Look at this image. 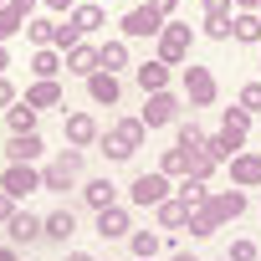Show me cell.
<instances>
[{"instance_id": "45", "label": "cell", "mask_w": 261, "mask_h": 261, "mask_svg": "<svg viewBox=\"0 0 261 261\" xmlns=\"http://www.w3.org/2000/svg\"><path fill=\"white\" fill-rule=\"evenodd\" d=\"M236 6H241V11H251V16H256V11H261V0H236Z\"/></svg>"}, {"instance_id": "18", "label": "cell", "mask_w": 261, "mask_h": 261, "mask_svg": "<svg viewBox=\"0 0 261 261\" xmlns=\"http://www.w3.org/2000/svg\"><path fill=\"white\" fill-rule=\"evenodd\" d=\"M67 72H72V77H92V72H102V67H97V46H87V41L72 46V51H67Z\"/></svg>"}, {"instance_id": "41", "label": "cell", "mask_w": 261, "mask_h": 261, "mask_svg": "<svg viewBox=\"0 0 261 261\" xmlns=\"http://www.w3.org/2000/svg\"><path fill=\"white\" fill-rule=\"evenodd\" d=\"M11 215H16V200H11L6 190H0V220H6V225H11Z\"/></svg>"}, {"instance_id": "29", "label": "cell", "mask_w": 261, "mask_h": 261, "mask_svg": "<svg viewBox=\"0 0 261 261\" xmlns=\"http://www.w3.org/2000/svg\"><path fill=\"white\" fill-rule=\"evenodd\" d=\"M97 67H102V72H118V67H128V46H123V41H108V46H97Z\"/></svg>"}, {"instance_id": "33", "label": "cell", "mask_w": 261, "mask_h": 261, "mask_svg": "<svg viewBox=\"0 0 261 261\" xmlns=\"http://www.w3.org/2000/svg\"><path fill=\"white\" fill-rule=\"evenodd\" d=\"M246 128H251V113H246V108H225L220 134H236V139H246Z\"/></svg>"}, {"instance_id": "46", "label": "cell", "mask_w": 261, "mask_h": 261, "mask_svg": "<svg viewBox=\"0 0 261 261\" xmlns=\"http://www.w3.org/2000/svg\"><path fill=\"white\" fill-rule=\"evenodd\" d=\"M169 261H200V256H195V251H174Z\"/></svg>"}, {"instance_id": "49", "label": "cell", "mask_w": 261, "mask_h": 261, "mask_svg": "<svg viewBox=\"0 0 261 261\" xmlns=\"http://www.w3.org/2000/svg\"><path fill=\"white\" fill-rule=\"evenodd\" d=\"M0 261H16V251H6V246H0Z\"/></svg>"}, {"instance_id": "2", "label": "cell", "mask_w": 261, "mask_h": 261, "mask_svg": "<svg viewBox=\"0 0 261 261\" xmlns=\"http://www.w3.org/2000/svg\"><path fill=\"white\" fill-rule=\"evenodd\" d=\"M77 174H82V149H62V154L41 169V190H57V195H62V190H72Z\"/></svg>"}, {"instance_id": "12", "label": "cell", "mask_w": 261, "mask_h": 261, "mask_svg": "<svg viewBox=\"0 0 261 261\" xmlns=\"http://www.w3.org/2000/svg\"><path fill=\"white\" fill-rule=\"evenodd\" d=\"M134 77H139L144 92H164V87H169V62H159V57H154V62H139Z\"/></svg>"}, {"instance_id": "15", "label": "cell", "mask_w": 261, "mask_h": 261, "mask_svg": "<svg viewBox=\"0 0 261 261\" xmlns=\"http://www.w3.org/2000/svg\"><path fill=\"white\" fill-rule=\"evenodd\" d=\"M67 139L82 149V144H97V139H102V128H97L92 113H72V118H67Z\"/></svg>"}, {"instance_id": "28", "label": "cell", "mask_w": 261, "mask_h": 261, "mask_svg": "<svg viewBox=\"0 0 261 261\" xmlns=\"http://www.w3.org/2000/svg\"><path fill=\"white\" fill-rule=\"evenodd\" d=\"M159 225H164V230L190 225V205H185V200H164V205H159Z\"/></svg>"}, {"instance_id": "32", "label": "cell", "mask_w": 261, "mask_h": 261, "mask_svg": "<svg viewBox=\"0 0 261 261\" xmlns=\"http://www.w3.org/2000/svg\"><path fill=\"white\" fill-rule=\"evenodd\" d=\"M159 174H190V154L174 144V149H164V159H159Z\"/></svg>"}, {"instance_id": "13", "label": "cell", "mask_w": 261, "mask_h": 261, "mask_svg": "<svg viewBox=\"0 0 261 261\" xmlns=\"http://www.w3.org/2000/svg\"><path fill=\"white\" fill-rule=\"evenodd\" d=\"M230 41H241V46H261V16L236 11V16H230Z\"/></svg>"}, {"instance_id": "48", "label": "cell", "mask_w": 261, "mask_h": 261, "mask_svg": "<svg viewBox=\"0 0 261 261\" xmlns=\"http://www.w3.org/2000/svg\"><path fill=\"white\" fill-rule=\"evenodd\" d=\"M6 67H11V51H6V46H0V72H6Z\"/></svg>"}, {"instance_id": "26", "label": "cell", "mask_w": 261, "mask_h": 261, "mask_svg": "<svg viewBox=\"0 0 261 261\" xmlns=\"http://www.w3.org/2000/svg\"><path fill=\"white\" fill-rule=\"evenodd\" d=\"M57 26L62 21H26V41L41 51V46H57Z\"/></svg>"}, {"instance_id": "31", "label": "cell", "mask_w": 261, "mask_h": 261, "mask_svg": "<svg viewBox=\"0 0 261 261\" xmlns=\"http://www.w3.org/2000/svg\"><path fill=\"white\" fill-rule=\"evenodd\" d=\"M179 200H185L190 210H195V205H205V200H210V190H205V179H195V174H185V179H179Z\"/></svg>"}, {"instance_id": "9", "label": "cell", "mask_w": 261, "mask_h": 261, "mask_svg": "<svg viewBox=\"0 0 261 261\" xmlns=\"http://www.w3.org/2000/svg\"><path fill=\"white\" fill-rule=\"evenodd\" d=\"M174 113H179L174 92H149V102H144L139 123H144V128H164V123H174Z\"/></svg>"}, {"instance_id": "6", "label": "cell", "mask_w": 261, "mask_h": 261, "mask_svg": "<svg viewBox=\"0 0 261 261\" xmlns=\"http://www.w3.org/2000/svg\"><path fill=\"white\" fill-rule=\"evenodd\" d=\"M36 6H41V0H11V6H0V46H6L16 31H26V21H31Z\"/></svg>"}, {"instance_id": "35", "label": "cell", "mask_w": 261, "mask_h": 261, "mask_svg": "<svg viewBox=\"0 0 261 261\" xmlns=\"http://www.w3.org/2000/svg\"><path fill=\"white\" fill-rule=\"evenodd\" d=\"M154 251H159V236L154 230H134V256L139 261H154Z\"/></svg>"}, {"instance_id": "24", "label": "cell", "mask_w": 261, "mask_h": 261, "mask_svg": "<svg viewBox=\"0 0 261 261\" xmlns=\"http://www.w3.org/2000/svg\"><path fill=\"white\" fill-rule=\"evenodd\" d=\"M6 123H11V134H36V108L16 102V108H6Z\"/></svg>"}, {"instance_id": "20", "label": "cell", "mask_w": 261, "mask_h": 261, "mask_svg": "<svg viewBox=\"0 0 261 261\" xmlns=\"http://www.w3.org/2000/svg\"><path fill=\"white\" fill-rule=\"evenodd\" d=\"M210 205H215L220 220H241L246 215V195L241 190H220V195H210Z\"/></svg>"}, {"instance_id": "17", "label": "cell", "mask_w": 261, "mask_h": 261, "mask_svg": "<svg viewBox=\"0 0 261 261\" xmlns=\"http://www.w3.org/2000/svg\"><path fill=\"white\" fill-rule=\"evenodd\" d=\"M118 92H123L118 72H92V77H87V97H92V102H118Z\"/></svg>"}, {"instance_id": "38", "label": "cell", "mask_w": 261, "mask_h": 261, "mask_svg": "<svg viewBox=\"0 0 261 261\" xmlns=\"http://www.w3.org/2000/svg\"><path fill=\"white\" fill-rule=\"evenodd\" d=\"M241 108L246 113H261V82H246L241 87Z\"/></svg>"}, {"instance_id": "36", "label": "cell", "mask_w": 261, "mask_h": 261, "mask_svg": "<svg viewBox=\"0 0 261 261\" xmlns=\"http://www.w3.org/2000/svg\"><path fill=\"white\" fill-rule=\"evenodd\" d=\"M205 36L210 41H230V16H210L205 21Z\"/></svg>"}, {"instance_id": "10", "label": "cell", "mask_w": 261, "mask_h": 261, "mask_svg": "<svg viewBox=\"0 0 261 261\" xmlns=\"http://www.w3.org/2000/svg\"><path fill=\"white\" fill-rule=\"evenodd\" d=\"M41 134H11V144H6V159L11 164H31V159H41Z\"/></svg>"}, {"instance_id": "47", "label": "cell", "mask_w": 261, "mask_h": 261, "mask_svg": "<svg viewBox=\"0 0 261 261\" xmlns=\"http://www.w3.org/2000/svg\"><path fill=\"white\" fill-rule=\"evenodd\" d=\"M67 261H92V256L87 251H67Z\"/></svg>"}, {"instance_id": "4", "label": "cell", "mask_w": 261, "mask_h": 261, "mask_svg": "<svg viewBox=\"0 0 261 261\" xmlns=\"http://www.w3.org/2000/svg\"><path fill=\"white\" fill-rule=\"evenodd\" d=\"M215 92H220V87H215V72H210V67H185V97H190L195 108H210Z\"/></svg>"}, {"instance_id": "8", "label": "cell", "mask_w": 261, "mask_h": 261, "mask_svg": "<svg viewBox=\"0 0 261 261\" xmlns=\"http://www.w3.org/2000/svg\"><path fill=\"white\" fill-rule=\"evenodd\" d=\"M128 195H134V205H154V210H159V205L169 200V174H139Z\"/></svg>"}, {"instance_id": "43", "label": "cell", "mask_w": 261, "mask_h": 261, "mask_svg": "<svg viewBox=\"0 0 261 261\" xmlns=\"http://www.w3.org/2000/svg\"><path fill=\"white\" fill-rule=\"evenodd\" d=\"M149 6H154V11H159V16L169 21V16H174V6H179V0H149Z\"/></svg>"}, {"instance_id": "3", "label": "cell", "mask_w": 261, "mask_h": 261, "mask_svg": "<svg viewBox=\"0 0 261 261\" xmlns=\"http://www.w3.org/2000/svg\"><path fill=\"white\" fill-rule=\"evenodd\" d=\"M190 46H195V31H190V26H179V21H169V26L159 31V62H169V67H179V62H190Z\"/></svg>"}, {"instance_id": "50", "label": "cell", "mask_w": 261, "mask_h": 261, "mask_svg": "<svg viewBox=\"0 0 261 261\" xmlns=\"http://www.w3.org/2000/svg\"><path fill=\"white\" fill-rule=\"evenodd\" d=\"M0 6H11V0H0Z\"/></svg>"}, {"instance_id": "37", "label": "cell", "mask_w": 261, "mask_h": 261, "mask_svg": "<svg viewBox=\"0 0 261 261\" xmlns=\"http://www.w3.org/2000/svg\"><path fill=\"white\" fill-rule=\"evenodd\" d=\"M57 46H62V51H72V46H82V31H77L72 21H62V26H57Z\"/></svg>"}, {"instance_id": "11", "label": "cell", "mask_w": 261, "mask_h": 261, "mask_svg": "<svg viewBox=\"0 0 261 261\" xmlns=\"http://www.w3.org/2000/svg\"><path fill=\"white\" fill-rule=\"evenodd\" d=\"M41 236H46V220H36L31 210H16V215H11V241H16V246H31V241H41Z\"/></svg>"}, {"instance_id": "44", "label": "cell", "mask_w": 261, "mask_h": 261, "mask_svg": "<svg viewBox=\"0 0 261 261\" xmlns=\"http://www.w3.org/2000/svg\"><path fill=\"white\" fill-rule=\"evenodd\" d=\"M41 6H46V11H77L72 0H41Z\"/></svg>"}, {"instance_id": "23", "label": "cell", "mask_w": 261, "mask_h": 261, "mask_svg": "<svg viewBox=\"0 0 261 261\" xmlns=\"http://www.w3.org/2000/svg\"><path fill=\"white\" fill-rule=\"evenodd\" d=\"M46 236H51V241H72V236H77V215H72V210H51V215H46Z\"/></svg>"}, {"instance_id": "14", "label": "cell", "mask_w": 261, "mask_h": 261, "mask_svg": "<svg viewBox=\"0 0 261 261\" xmlns=\"http://www.w3.org/2000/svg\"><path fill=\"white\" fill-rule=\"evenodd\" d=\"M230 185H241V190L261 185V154H236L230 159Z\"/></svg>"}, {"instance_id": "19", "label": "cell", "mask_w": 261, "mask_h": 261, "mask_svg": "<svg viewBox=\"0 0 261 261\" xmlns=\"http://www.w3.org/2000/svg\"><path fill=\"white\" fill-rule=\"evenodd\" d=\"M67 62L57 57V46H41L36 57H31V72H36V82H57V72H62Z\"/></svg>"}, {"instance_id": "34", "label": "cell", "mask_w": 261, "mask_h": 261, "mask_svg": "<svg viewBox=\"0 0 261 261\" xmlns=\"http://www.w3.org/2000/svg\"><path fill=\"white\" fill-rule=\"evenodd\" d=\"M215 164H220V159H215L210 149H200V154H190V174H195V179H210V174H215Z\"/></svg>"}, {"instance_id": "22", "label": "cell", "mask_w": 261, "mask_h": 261, "mask_svg": "<svg viewBox=\"0 0 261 261\" xmlns=\"http://www.w3.org/2000/svg\"><path fill=\"white\" fill-rule=\"evenodd\" d=\"M113 195H118V185H113V179H87V190H82V200H87L92 210H108V205H113Z\"/></svg>"}, {"instance_id": "7", "label": "cell", "mask_w": 261, "mask_h": 261, "mask_svg": "<svg viewBox=\"0 0 261 261\" xmlns=\"http://www.w3.org/2000/svg\"><path fill=\"white\" fill-rule=\"evenodd\" d=\"M0 190H6L11 200H26V195H36V190H41V174H36L31 164H11V169H6V179H0Z\"/></svg>"}, {"instance_id": "40", "label": "cell", "mask_w": 261, "mask_h": 261, "mask_svg": "<svg viewBox=\"0 0 261 261\" xmlns=\"http://www.w3.org/2000/svg\"><path fill=\"white\" fill-rule=\"evenodd\" d=\"M230 6H236V0H205V21L210 16H230Z\"/></svg>"}, {"instance_id": "25", "label": "cell", "mask_w": 261, "mask_h": 261, "mask_svg": "<svg viewBox=\"0 0 261 261\" xmlns=\"http://www.w3.org/2000/svg\"><path fill=\"white\" fill-rule=\"evenodd\" d=\"M67 21H72V26H77V31L87 36V31H97V26L108 21V11H102V6H77V11L67 16Z\"/></svg>"}, {"instance_id": "30", "label": "cell", "mask_w": 261, "mask_h": 261, "mask_svg": "<svg viewBox=\"0 0 261 261\" xmlns=\"http://www.w3.org/2000/svg\"><path fill=\"white\" fill-rule=\"evenodd\" d=\"M205 144H210V139H205V128H200L195 118H190V123H179V149H185V154H200Z\"/></svg>"}, {"instance_id": "16", "label": "cell", "mask_w": 261, "mask_h": 261, "mask_svg": "<svg viewBox=\"0 0 261 261\" xmlns=\"http://www.w3.org/2000/svg\"><path fill=\"white\" fill-rule=\"evenodd\" d=\"M134 225H128V210L123 205H108V210H97V236L102 241H113V236H128Z\"/></svg>"}, {"instance_id": "1", "label": "cell", "mask_w": 261, "mask_h": 261, "mask_svg": "<svg viewBox=\"0 0 261 261\" xmlns=\"http://www.w3.org/2000/svg\"><path fill=\"white\" fill-rule=\"evenodd\" d=\"M97 149H102L108 159H118V164H123V159H134V154L144 149V123H139V118H118V123H113V134L97 139Z\"/></svg>"}, {"instance_id": "42", "label": "cell", "mask_w": 261, "mask_h": 261, "mask_svg": "<svg viewBox=\"0 0 261 261\" xmlns=\"http://www.w3.org/2000/svg\"><path fill=\"white\" fill-rule=\"evenodd\" d=\"M0 108H16V87H11L6 77H0Z\"/></svg>"}, {"instance_id": "5", "label": "cell", "mask_w": 261, "mask_h": 261, "mask_svg": "<svg viewBox=\"0 0 261 261\" xmlns=\"http://www.w3.org/2000/svg\"><path fill=\"white\" fill-rule=\"evenodd\" d=\"M118 26H123V36H159L169 21H164L154 6H134V11H128V16L118 21Z\"/></svg>"}, {"instance_id": "21", "label": "cell", "mask_w": 261, "mask_h": 261, "mask_svg": "<svg viewBox=\"0 0 261 261\" xmlns=\"http://www.w3.org/2000/svg\"><path fill=\"white\" fill-rule=\"evenodd\" d=\"M215 230H220L215 205H210V200H205V205H195V210H190V236H200V241H205V236H215Z\"/></svg>"}, {"instance_id": "52", "label": "cell", "mask_w": 261, "mask_h": 261, "mask_svg": "<svg viewBox=\"0 0 261 261\" xmlns=\"http://www.w3.org/2000/svg\"><path fill=\"white\" fill-rule=\"evenodd\" d=\"M256 16H261V11H256Z\"/></svg>"}, {"instance_id": "39", "label": "cell", "mask_w": 261, "mask_h": 261, "mask_svg": "<svg viewBox=\"0 0 261 261\" xmlns=\"http://www.w3.org/2000/svg\"><path fill=\"white\" fill-rule=\"evenodd\" d=\"M256 241H230V261H256Z\"/></svg>"}, {"instance_id": "27", "label": "cell", "mask_w": 261, "mask_h": 261, "mask_svg": "<svg viewBox=\"0 0 261 261\" xmlns=\"http://www.w3.org/2000/svg\"><path fill=\"white\" fill-rule=\"evenodd\" d=\"M26 102H31L36 113H41V108H57V102H62V82H36V87L26 92Z\"/></svg>"}, {"instance_id": "51", "label": "cell", "mask_w": 261, "mask_h": 261, "mask_svg": "<svg viewBox=\"0 0 261 261\" xmlns=\"http://www.w3.org/2000/svg\"><path fill=\"white\" fill-rule=\"evenodd\" d=\"M220 261H230V256H220Z\"/></svg>"}]
</instances>
